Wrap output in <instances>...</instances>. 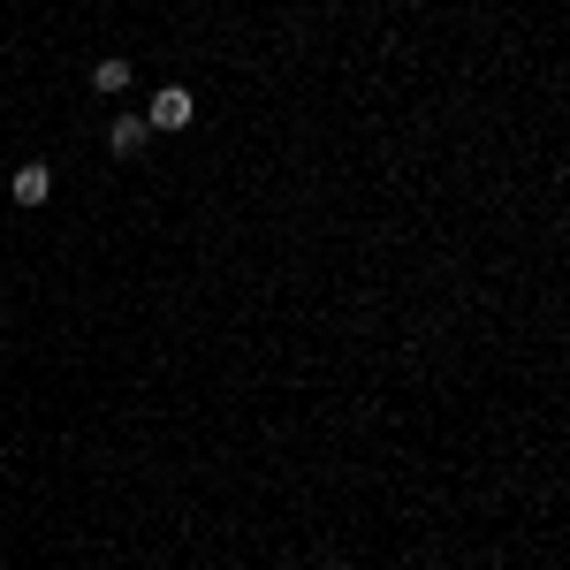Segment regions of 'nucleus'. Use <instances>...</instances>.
<instances>
[{
  "instance_id": "4",
  "label": "nucleus",
  "mask_w": 570,
  "mask_h": 570,
  "mask_svg": "<svg viewBox=\"0 0 570 570\" xmlns=\"http://www.w3.org/2000/svg\"><path fill=\"white\" fill-rule=\"evenodd\" d=\"M122 85H130V61H122V53H107V61L91 69V91H122Z\"/></svg>"
},
{
  "instance_id": "2",
  "label": "nucleus",
  "mask_w": 570,
  "mask_h": 570,
  "mask_svg": "<svg viewBox=\"0 0 570 570\" xmlns=\"http://www.w3.org/2000/svg\"><path fill=\"white\" fill-rule=\"evenodd\" d=\"M46 198H53V168H39V160L16 168V206H46Z\"/></svg>"
},
{
  "instance_id": "1",
  "label": "nucleus",
  "mask_w": 570,
  "mask_h": 570,
  "mask_svg": "<svg viewBox=\"0 0 570 570\" xmlns=\"http://www.w3.org/2000/svg\"><path fill=\"white\" fill-rule=\"evenodd\" d=\"M190 115H198V99L183 85H160V99L145 107V130H190Z\"/></svg>"
},
{
  "instance_id": "3",
  "label": "nucleus",
  "mask_w": 570,
  "mask_h": 570,
  "mask_svg": "<svg viewBox=\"0 0 570 570\" xmlns=\"http://www.w3.org/2000/svg\"><path fill=\"white\" fill-rule=\"evenodd\" d=\"M107 145H115V160H137V153H145V115H122V122L107 130Z\"/></svg>"
}]
</instances>
